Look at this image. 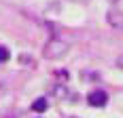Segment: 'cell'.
Instances as JSON below:
<instances>
[{
	"mask_svg": "<svg viewBox=\"0 0 123 118\" xmlns=\"http://www.w3.org/2000/svg\"><path fill=\"white\" fill-rule=\"evenodd\" d=\"M68 48H70L68 42H64V40H49L43 48V55L47 59H60L68 53Z\"/></svg>",
	"mask_w": 123,
	"mask_h": 118,
	"instance_id": "obj_1",
	"label": "cell"
},
{
	"mask_svg": "<svg viewBox=\"0 0 123 118\" xmlns=\"http://www.w3.org/2000/svg\"><path fill=\"white\" fill-rule=\"evenodd\" d=\"M106 101H108V95L104 93V91H91V93L87 95V103L91 107H104Z\"/></svg>",
	"mask_w": 123,
	"mask_h": 118,
	"instance_id": "obj_2",
	"label": "cell"
},
{
	"mask_svg": "<svg viewBox=\"0 0 123 118\" xmlns=\"http://www.w3.org/2000/svg\"><path fill=\"white\" fill-rule=\"evenodd\" d=\"M106 21H108V25L115 27V30H123V11H119V9H111L108 15H106Z\"/></svg>",
	"mask_w": 123,
	"mask_h": 118,
	"instance_id": "obj_3",
	"label": "cell"
},
{
	"mask_svg": "<svg viewBox=\"0 0 123 118\" xmlns=\"http://www.w3.org/2000/svg\"><path fill=\"white\" fill-rule=\"evenodd\" d=\"M32 110H34V112H45V110H47V99H45V97H38L36 101L32 103Z\"/></svg>",
	"mask_w": 123,
	"mask_h": 118,
	"instance_id": "obj_4",
	"label": "cell"
},
{
	"mask_svg": "<svg viewBox=\"0 0 123 118\" xmlns=\"http://www.w3.org/2000/svg\"><path fill=\"white\" fill-rule=\"evenodd\" d=\"M9 57H11V53H9V48H6V47H0V61H6Z\"/></svg>",
	"mask_w": 123,
	"mask_h": 118,
	"instance_id": "obj_5",
	"label": "cell"
},
{
	"mask_svg": "<svg viewBox=\"0 0 123 118\" xmlns=\"http://www.w3.org/2000/svg\"><path fill=\"white\" fill-rule=\"evenodd\" d=\"M117 68H119V70H123V55H119V57H117Z\"/></svg>",
	"mask_w": 123,
	"mask_h": 118,
	"instance_id": "obj_6",
	"label": "cell"
},
{
	"mask_svg": "<svg viewBox=\"0 0 123 118\" xmlns=\"http://www.w3.org/2000/svg\"><path fill=\"white\" fill-rule=\"evenodd\" d=\"M2 93H4V86H2V84H0V97H2Z\"/></svg>",
	"mask_w": 123,
	"mask_h": 118,
	"instance_id": "obj_7",
	"label": "cell"
},
{
	"mask_svg": "<svg viewBox=\"0 0 123 118\" xmlns=\"http://www.w3.org/2000/svg\"><path fill=\"white\" fill-rule=\"evenodd\" d=\"M74 2H87V0H74Z\"/></svg>",
	"mask_w": 123,
	"mask_h": 118,
	"instance_id": "obj_8",
	"label": "cell"
}]
</instances>
